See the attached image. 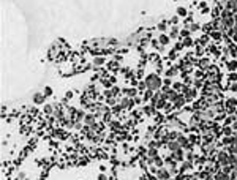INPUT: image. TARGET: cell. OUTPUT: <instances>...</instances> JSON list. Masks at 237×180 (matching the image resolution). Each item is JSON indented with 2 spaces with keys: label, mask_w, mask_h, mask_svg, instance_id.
<instances>
[{
  "label": "cell",
  "mask_w": 237,
  "mask_h": 180,
  "mask_svg": "<svg viewBox=\"0 0 237 180\" xmlns=\"http://www.w3.org/2000/svg\"><path fill=\"white\" fill-rule=\"evenodd\" d=\"M144 82H146V85H147V89L152 90V92H158V89L161 87V79L158 78L157 74H149Z\"/></svg>",
  "instance_id": "obj_1"
},
{
  "label": "cell",
  "mask_w": 237,
  "mask_h": 180,
  "mask_svg": "<svg viewBox=\"0 0 237 180\" xmlns=\"http://www.w3.org/2000/svg\"><path fill=\"white\" fill-rule=\"evenodd\" d=\"M218 161H220L221 164H229V161H231V156H229V153H225V152H221V153L218 155Z\"/></svg>",
  "instance_id": "obj_2"
},
{
  "label": "cell",
  "mask_w": 237,
  "mask_h": 180,
  "mask_svg": "<svg viewBox=\"0 0 237 180\" xmlns=\"http://www.w3.org/2000/svg\"><path fill=\"white\" fill-rule=\"evenodd\" d=\"M122 107H131L133 106V101H131V98H125V100H122V104H120Z\"/></svg>",
  "instance_id": "obj_3"
},
{
  "label": "cell",
  "mask_w": 237,
  "mask_h": 180,
  "mask_svg": "<svg viewBox=\"0 0 237 180\" xmlns=\"http://www.w3.org/2000/svg\"><path fill=\"white\" fill-rule=\"evenodd\" d=\"M125 93H126V96H128V98H134V96H136V93H137V90H136V89H128V90H125Z\"/></svg>",
  "instance_id": "obj_4"
},
{
  "label": "cell",
  "mask_w": 237,
  "mask_h": 180,
  "mask_svg": "<svg viewBox=\"0 0 237 180\" xmlns=\"http://www.w3.org/2000/svg\"><path fill=\"white\" fill-rule=\"evenodd\" d=\"M228 70H229V71H234V70H237V62H236V60H231V62H228Z\"/></svg>",
  "instance_id": "obj_5"
},
{
  "label": "cell",
  "mask_w": 237,
  "mask_h": 180,
  "mask_svg": "<svg viewBox=\"0 0 237 180\" xmlns=\"http://www.w3.org/2000/svg\"><path fill=\"white\" fill-rule=\"evenodd\" d=\"M226 107L232 111V109L236 107V100H228V101H226Z\"/></svg>",
  "instance_id": "obj_6"
},
{
  "label": "cell",
  "mask_w": 237,
  "mask_h": 180,
  "mask_svg": "<svg viewBox=\"0 0 237 180\" xmlns=\"http://www.w3.org/2000/svg\"><path fill=\"white\" fill-rule=\"evenodd\" d=\"M174 103H175V106H183V103H185L183 96H177V98L174 100Z\"/></svg>",
  "instance_id": "obj_7"
},
{
  "label": "cell",
  "mask_w": 237,
  "mask_h": 180,
  "mask_svg": "<svg viewBox=\"0 0 237 180\" xmlns=\"http://www.w3.org/2000/svg\"><path fill=\"white\" fill-rule=\"evenodd\" d=\"M210 37L213 38L215 41H220V40H221V33H220V32H212V33H210Z\"/></svg>",
  "instance_id": "obj_8"
},
{
  "label": "cell",
  "mask_w": 237,
  "mask_h": 180,
  "mask_svg": "<svg viewBox=\"0 0 237 180\" xmlns=\"http://www.w3.org/2000/svg\"><path fill=\"white\" fill-rule=\"evenodd\" d=\"M160 43H161V44H168V43H169V37H168V35H161V37H160Z\"/></svg>",
  "instance_id": "obj_9"
},
{
  "label": "cell",
  "mask_w": 237,
  "mask_h": 180,
  "mask_svg": "<svg viewBox=\"0 0 237 180\" xmlns=\"http://www.w3.org/2000/svg\"><path fill=\"white\" fill-rule=\"evenodd\" d=\"M174 158H177V160H182V158H183V155H182V150H180V148L174 152Z\"/></svg>",
  "instance_id": "obj_10"
},
{
  "label": "cell",
  "mask_w": 237,
  "mask_h": 180,
  "mask_svg": "<svg viewBox=\"0 0 237 180\" xmlns=\"http://www.w3.org/2000/svg\"><path fill=\"white\" fill-rule=\"evenodd\" d=\"M158 177H160V179H168V177H169V174L166 172V171H163V169H161L160 172H158Z\"/></svg>",
  "instance_id": "obj_11"
},
{
  "label": "cell",
  "mask_w": 237,
  "mask_h": 180,
  "mask_svg": "<svg viewBox=\"0 0 237 180\" xmlns=\"http://www.w3.org/2000/svg\"><path fill=\"white\" fill-rule=\"evenodd\" d=\"M177 142H179V145H183L185 147V145H187V139L180 136V138H177Z\"/></svg>",
  "instance_id": "obj_12"
},
{
  "label": "cell",
  "mask_w": 237,
  "mask_h": 180,
  "mask_svg": "<svg viewBox=\"0 0 237 180\" xmlns=\"http://www.w3.org/2000/svg\"><path fill=\"white\" fill-rule=\"evenodd\" d=\"M177 14H179V16H187V10H185V8H182V6H180L179 10H177Z\"/></svg>",
  "instance_id": "obj_13"
},
{
  "label": "cell",
  "mask_w": 237,
  "mask_h": 180,
  "mask_svg": "<svg viewBox=\"0 0 237 180\" xmlns=\"http://www.w3.org/2000/svg\"><path fill=\"white\" fill-rule=\"evenodd\" d=\"M191 44H193L191 38H188V37H187V38H185V41H183V46H191Z\"/></svg>",
  "instance_id": "obj_14"
},
{
  "label": "cell",
  "mask_w": 237,
  "mask_h": 180,
  "mask_svg": "<svg viewBox=\"0 0 237 180\" xmlns=\"http://www.w3.org/2000/svg\"><path fill=\"white\" fill-rule=\"evenodd\" d=\"M44 112H46V114H51V112H52V106H51V104H46V106H44Z\"/></svg>",
  "instance_id": "obj_15"
},
{
  "label": "cell",
  "mask_w": 237,
  "mask_h": 180,
  "mask_svg": "<svg viewBox=\"0 0 237 180\" xmlns=\"http://www.w3.org/2000/svg\"><path fill=\"white\" fill-rule=\"evenodd\" d=\"M177 33H179V30H177V27H172V32H171V37L175 38L177 37Z\"/></svg>",
  "instance_id": "obj_16"
},
{
  "label": "cell",
  "mask_w": 237,
  "mask_h": 180,
  "mask_svg": "<svg viewBox=\"0 0 237 180\" xmlns=\"http://www.w3.org/2000/svg\"><path fill=\"white\" fill-rule=\"evenodd\" d=\"M146 87H147V85H146V82H141V84H139V87H137V90H139V92H144V89H146Z\"/></svg>",
  "instance_id": "obj_17"
},
{
  "label": "cell",
  "mask_w": 237,
  "mask_h": 180,
  "mask_svg": "<svg viewBox=\"0 0 237 180\" xmlns=\"http://www.w3.org/2000/svg\"><path fill=\"white\" fill-rule=\"evenodd\" d=\"M180 89H183V85H182V84H174V90H175V92H179Z\"/></svg>",
  "instance_id": "obj_18"
},
{
  "label": "cell",
  "mask_w": 237,
  "mask_h": 180,
  "mask_svg": "<svg viewBox=\"0 0 237 180\" xmlns=\"http://www.w3.org/2000/svg\"><path fill=\"white\" fill-rule=\"evenodd\" d=\"M104 63V58H95V65H101Z\"/></svg>",
  "instance_id": "obj_19"
},
{
  "label": "cell",
  "mask_w": 237,
  "mask_h": 180,
  "mask_svg": "<svg viewBox=\"0 0 237 180\" xmlns=\"http://www.w3.org/2000/svg\"><path fill=\"white\" fill-rule=\"evenodd\" d=\"M43 98H44L43 95H35V98H33V100H35V101L38 103V101H43Z\"/></svg>",
  "instance_id": "obj_20"
},
{
  "label": "cell",
  "mask_w": 237,
  "mask_h": 180,
  "mask_svg": "<svg viewBox=\"0 0 237 180\" xmlns=\"http://www.w3.org/2000/svg\"><path fill=\"white\" fill-rule=\"evenodd\" d=\"M85 122H87V123H93V117L87 115V117H85Z\"/></svg>",
  "instance_id": "obj_21"
},
{
  "label": "cell",
  "mask_w": 237,
  "mask_h": 180,
  "mask_svg": "<svg viewBox=\"0 0 237 180\" xmlns=\"http://www.w3.org/2000/svg\"><path fill=\"white\" fill-rule=\"evenodd\" d=\"M152 107H153V106H147V107H144V112H146V114H150V112H152Z\"/></svg>",
  "instance_id": "obj_22"
},
{
  "label": "cell",
  "mask_w": 237,
  "mask_h": 180,
  "mask_svg": "<svg viewBox=\"0 0 237 180\" xmlns=\"http://www.w3.org/2000/svg\"><path fill=\"white\" fill-rule=\"evenodd\" d=\"M229 81H237V74H229Z\"/></svg>",
  "instance_id": "obj_23"
},
{
  "label": "cell",
  "mask_w": 237,
  "mask_h": 180,
  "mask_svg": "<svg viewBox=\"0 0 237 180\" xmlns=\"http://www.w3.org/2000/svg\"><path fill=\"white\" fill-rule=\"evenodd\" d=\"M158 29H160V30H166V24H164V22H161V24L158 25Z\"/></svg>",
  "instance_id": "obj_24"
},
{
  "label": "cell",
  "mask_w": 237,
  "mask_h": 180,
  "mask_svg": "<svg viewBox=\"0 0 237 180\" xmlns=\"http://www.w3.org/2000/svg\"><path fill=\"white\" fill-rule=\"evenodd\" d=\"M180 35L187 38V37H188V30H182V32H180Z\"/></svg>",
  "instance_id": "obj_25"
},
{
  "label": "cell",
  "mask_w": 237,
  "mask_h": 180,
  "mask_svg": "<svg viewBox=\"0 0 237 180\" xmlns=\"http://www.w3.org/2000/svg\"><path fill=\"white\" fill-rule=\"evenodd\" d=\"M231 133H232L231 128H225V134H231Z\"/></svg>",
  "instance_id": "obj_26"
},
{
  "label": "cell",
  "mask_w": 237,
  "mask_h": 180,
  "mask_svg": "<svg viewBox=\"0 0 237 180\" xmlns=\"http://www.w3.org/2000/svg\"><path fill=\"white\" fill-rule=\"evenodd\" d=\"M164 85H171V79H164Z\"/></svg>",
  "instance_id": "obj_27"
},
{
  "label": "cell",
  "mask_w": 237,
  "mask_h": 180,
  "mask_svg": "<svg viewBox=\"0 0 237 180\" xmlns=\"http://www.w3.org/2000/svg\"><path fill=\"white\" fill-rule=\"evenodd\" d=\"M44 95H51V89H49V87L46 89V92H44Z\"/></svg>",
  "instance_id": "obj_28"
},
{
  "label": "cell",
  "mask_w": 237,
  "mask_h": 180,
  "mask_svg": "<svg viewBox=\"0 0 237 180\" xmlns=\"http://www.w3.org/2000/svg\"><path fill=\"white\" fill-rule=\"evenodd\" d=\"M177 21H179V19H177V16H174V17H172V21H171V22H172V24H175Z\"/></svg>",
  "instance_id": "obj_29"
}]
</instances>
